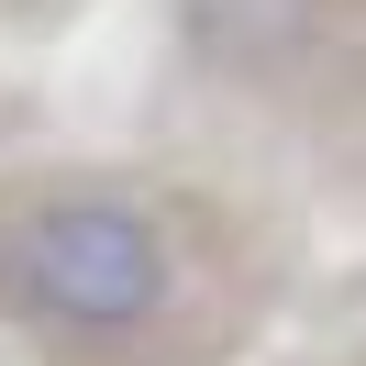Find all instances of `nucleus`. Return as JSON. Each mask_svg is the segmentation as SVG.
I'll use <instances>...</instances> for the list:
<instances>
[{
  "mask_svg": "<svg viewBox=\"0 0 366 366\" xmlns=\"http://www.w3.org/2000/svg\"><path fill=\"white\" fill-rule=\"evenodd\" d=\"M0 277L56 333H144L167 311V289H178V255H167L144 200H122V189H56V200H34L0 233Z\"/></svg>",
  "mask_w": 366,
  "mask_h": 366,
  "instance_id": "f257e3e1",
  "label": "nucleus"
},
{
  "mask_svg": "<svg viewBox=\"0 0 366 366\" xmlns=\"http://www.w3.org/2000/svg\"><path fill=\"white\" fill-rule=\"evenodd\" d=\"M178 23H189V45H200L211 67H233V78H277L300 45H311L322 0H178Z\"/></svg>",
  "mask_w": 366,
  "mask_h": 366,
  "instance_id": "f03ea898",
  "label": "nucleus"
}]
</instances>
